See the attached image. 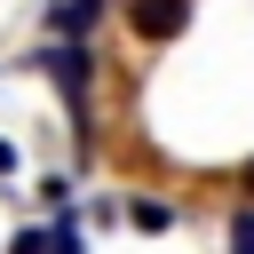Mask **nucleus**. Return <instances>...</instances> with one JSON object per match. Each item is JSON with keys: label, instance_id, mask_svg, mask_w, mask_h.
<instances>
[{"label": "nucleus", "instance_id": "3", "mask_svg": "<svg viewBox=\"0 0 254 254\" xmlns=\"http://www.w3.org/2000/svg\"><path fill=\"white\" fill-rule=\"evenodd\" d=\"M103 8H111V0H56V8H48V32H56V40H87Z\"/></svg>", "mask_w": 254, "mask_h": 254}, {"label": "nucleus", "instance_id": "1", "mask_svg": "<svg viewBox=\"0 0 254 254\" xmlns=\"http://www.w3.org/2000/svg\"><path fill=\"white\" fill-rule=\"evenodd\" d=\"M40 71H48V79L71 95V111H79V135H95V127H87V79H95V48H87V40H56V48L40 56Z\"/></svg>", "mask_w": 254, "mask_h": 254}, {"label": "nucleus", "instance_id": "4", "mask_svg": "<svg viewBox=\"0 0 254 254\" xmlns=\"http://www.w3.org/2000/svg\"><path fill=\"white\" fill-rule=\"evenodd\" d=\"M40 254H87L79 222H56V230H40Z\"/></svg>", "mask_w": 254, "mask_h": 254}, {"label": "nucleus", "instance_id": "2", "mask_svg": "<svg viewBox=\"0 0 254 254\" xmlns=\"http://www.w3.org/2000/svg\"><path fill=\"white\" fill-rule=\"evenodd\" d=\"M127 32L143 48H167L175 32H190V0H127Z\"/></svg>", "mask_w": 254, "mask_h": 254}, {"label": "nucleus", "instance_id": "6", "mask_svg": "<svg viewBox=\"0 0 254 254\" xmlns=\"http://www.w3.org/2000/svg\"><path fill=\"white\" fill-rule=\"evenodd\" d=\"M0 175H16V151H8V143H0Z\"/></svg>", "mask_w": 254, "mask_h": 254}, {"label": "nucleus", "instance_id": "5", "mask_svg": "<svg viewBox=\"0 0 254 254\" xmlns=\"http://www.w3.org/2000/svg\"><path fill=\"white\" fill-rule=\"evenodd\" d=\"M230 254H254V206L230 214Z\"/></svg>", "mask_w": 254, "mask_h": 254}, {"label": "nucleus", "instance_id": "7", "mask_svg": "<svg viewBox=\"0 0 254 254\" xmlns=\"http://www.w3.org/2000/svg\"><path fill=\"white\" fill-rule=\"evenodd\" d=\"M246 190H254V159H246Z\"/></svg>", "mask_w": 254, "mask_h": 254}]
</instances>
